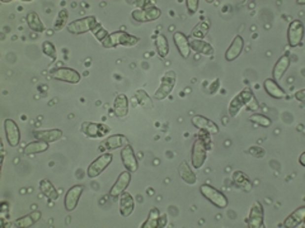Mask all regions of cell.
<instances>
[{"mask_svg": "<svg viewBox=\"0 0 305 228\" xmlns=\"http://www.w3.org/2000/svg\"><path fill=\"white\" fill-rule=\"evenodd\" d=\"M208 133L205 136L201 135L197 136L195 140L194 146H192V165L195 169H201L206 161V156H207V148L210 147V140H208Z\"/></svg>", "mask_w": 305, "mask_h": 228, "instance_id": "1", "label": "cell"}, {"mask_svg": "<svg viewBox=\"0 0 305 228\" xmlns=\"http://www.w3.org/2000/svg\"><path fill=\"white\" fill-rule=\"evenodd\" d=\"M139 41V37L133 36V34L125 32V30H118V32L109 33L107 38L102 42V46L106 48H115L117 46L133 47V46L137 45Z\"/></svg>", "mask_w": 305, "mask_h": 228, "instance_id": "2", "label": "cell"}, {"mask_svg": "<svg viewBox=\"0 0 305 228\" xmlns=\"http://www.w3.org/2000/svg\"><path fill=\"white\" fill-rule=\"evenodd\" d=\"M200 192L201 194L205 197L207 200H210L215 207L218 208H227L228 207V198L221 192H219L218 189H215L212 185H208V184H203V185L200 186Z\"/></svg>", "mask_w": 305, "mask_h": 228, "instance_id": "3", "label": "cell"}, {"mask_svg": "<svg viewBox=\"0 0 305 228\" xmlns=\"http://www.w3.org/2000/svg\"><path fill=\"white\" fill-rule=\"evenodd\" d=\"M97 24L98 22L96 17L91 15V17H84V18L76 19V21L69 23L68 24V30L73 34H83L87 33V32H92Z\"/></svg>", "mask_w": 305, "mask_h": 228, "instance_id": "4", "label": "cell"}, {"mask_svg": "<svg viewBox=\"0 0 305 228\" xmlns=\"http://www.w3.org/2000/svg\"><path fill=\"white\" fill-rule=\"evenodd\" d=\"M175 86V72L173 70L167 71L160 81V86L158 87L157 91L154 93V98L158 100L166 99L169 95Z\"/></svg>", "mask_w": 305, "mask_h": 228, "instance_id": "5", "label": "cell"}, {"mask_svg": "<svg viewBox=\"0 0 305 228\" xmlns=\"http://www.w3.org/2000/svg\"><path fill=\"white\" fill-rule=\"evenodd\" d=\"M112 160H113V155H112V153H109V152L102 153L98 159L94 160L91 165H89V168H88V171H87V175L91 177V179H94V177L100 176L103 171L106 170L107 166L111 164Z\"/></svg>", "mask_w": 305, "mask_h": 228, "instance_id": "6", "label": "cell"}, {"mask_svg": "<svg viewBox=\"0 0 305 228\" xmlns=\"http://www.w3.org/2000/svg\"><path fill=\"white\" fill-rule=\"evenodd\" d=\"M304 38V24L299 19L291 22L287 28V42L291 47H296L302 43Z\"/></svg>", "mask_w": 305, "mask_h": 228, "instance_id": "7", "label": "cell"}, {"mask_svg": "<svg viewBox=\"0 0 305 228\" xmlns=\"http://www.w3.org/2000/svg\"><path fill=\"white\" fill-rule=\"evenodd\" d=\"M252 98H254V95L249 89H244V90L240 91L238 95L234 96L229 104L230 117H236L243 107H247V104L249 103V100H251Z\"/></svg>", "mask_w": 305, "mask_h": 228, "instance_id": "8", "label": "cell"}, {"mask_svg": "<svg viewBox=\"0 0 305 228\" xmlns=\"http://www.w3.org/2000/svg\"><path fill=\"white\" fill-rule=\"evenodd\" d=\"M51 78L59 81H65L69 84H78L82 76L76 70L69 69V67H60L51 71Z\"/></svg>", "mask_w": 305, "mask_h": 228, "instance_id": "9", "label": "cell"}, {"mask_svg": "<svg viewBox=\"0 0 305 228\" xmlns=\"http://www.w3.org/2000/svg\"><path fill=\"white\" fill-rule=\"evenodd\" d=\"M82 133H84L87 137L91 138H100L109 133V127L103 123H93V122H84L82 123L80 128Z\"/></svg>", "mask_w": 305, "mask_h": 228, "instance_id": "10", "label": "cell"}, {"mask_svg": "<svg viewBox=\"0 0 305 228\" xmlns=\"http://www.w3.org/2000/svg\"><path fill=\"white\" fill-rule=\"evenodd\" d=\"M83 190H84L83 185H74L68 190L65 199H64V205H65V209L68 212H73L79 203V199L83 194Z\"/></svg>", "mask_w": 305, "mask_h": 228, "instance_id": "11", "label": "cell"}, {"mask_svg": "<svg viewBox=\"0 0 305 228\" xmlns=\"http://www.w3.org/2000/svg\"><path fill=\"white\" fill-rule=\"evenodd\" d=\"M263 216H265V212H263V205L261 204L260 201H254L253 205L251 208V212H249V216L247 219V225L249 228H261L263 227Z\"/></svg>", "mask_w": 305, "mask_h": 228, "instance_id": "12", "label": "cell"}, {"mask_svg": "<svg viewBox=\"0 0 305 228\" xmlns=\"http://www.w3.org/2000/svg\"><path fill=\"white\" fill-rule=\"evenodd\" d=\"M4 129H5V136L8 143L12 147H17L21 142V131H19L18 124L15 123L13 119H5L4 122Z\"/></svg>", "mask_w": 305, "mask_h": 228, "instance_id": "13", "label": "cell"}, {"mask_svg": "<svg viewBox=\"0 0 305 228\" xmlns=\"http://www.w3.org/2000/svg\"><path fill=\"white\" fill-rule=\"evenodd\" d=\"M121 160H122L124 166L126 168V170L130 171L131 174L137 171L139 164H137V159H136L135 152H134V148L130 143L126 144L125 147H122Z\"/></svg>", "mask_w": 305, "mask_h": 228, "instance_id": "14", "label": "cell"}, {"mask_svg": "<svg viewBox=\"0 0 305 228\" xmlns=\"http://www.w3.org/2000/svg\"><path fill=\"white\" fill-rule=\"evenodd\" d=\"M130 181H131L130 171L126 170L124 171V172H121L117 180H116L115 185L112 186L111 190H109V197H111V198H117V197H120V195L127 189V186L130 185Z\"/></svg>", "mask_w": 305, "mask_h": 228, "instance_id": "15", "label": "cell"}, {"mask_svg": "<svg viewBox=\"0 0 305 228\" xmlns=\"http://www.w3.org/2000/svg\"><path fill=\"white\" fill-rule=\"evenodd\" d=\"M191 122H192V124H194L196 128L201 129L203 132L208 133L210 136L218 135L219 133V128L218 126H216V123L208 119V118L203 117V115H194Z\"/></svg>", "mask_w": 305, "mask_h": 228, "instance_id": "16", "label": "cell"}, {"mask_svg": "<svg viewBox=\"0 0 305 228\" xmlns=\"http://www.w3.org/2000/svg\"><path fill=\"white\" fill-rule=\"evenodd\" d=\"M162 12L160 9H158L157 6L154 8H150V9H136L133 12V19L136 22H140V23H144V22H153L157 21L160 18Z\"/></svg>", "mask_w": 305, "mask_h": 228, "instance_id": "17", "label": "cell"}, {"mask_svg": "<svg viewBox=\"0 0 305 228\" xmlns=\"http://www.w3.org/2000/svg\"><path fill=\"white\" fill-rule=\"evenodd\" d=\"M129 144V140L124 135H113L102 142L100 150L101 151H113L117 148L125 147Z\"/></svg>", "mask_w": 305, "mask_h": 228, "instance_id": "18", "label": "cell"}, {"mask_svg": "<svg viewBox=\"0 0 305 228\" xmlns=\"http://www.w3.org/2000/svg\"><path fill=\"white\" fill-rule=\"evenodd\" d=\"M63 131L61 129H42V131H34V137L38 141H45L47 143L56 142L63 138Z\"/></svg>", "mask_w": 305, "mask_h": 228, "instance_id": "19", "label": "cell"}, {"mask_svg": "<svg viewBox=\"0 0 305 228\" xmlns=\"http://www.w3.org/2000/svg\"><path fill=\"white\" fill-rule=\"evenodd\" d=\"M243 48H244V39L240 36H237L236 38L233 39L232 45H230V47L225 52L227 61H234L236 58H238L243 52Z\"/></svg>", "mask_w": 305, "mask_h": 228, "instance_id": "20", "label": "cell"}, {"mask_svg": "<svg viewBox=\"0 0 305 228\" xmlns=\"http://www.w3.org/2000/svg\"><path fill=\"white\" fill-rule=\"evenodd\" d=\"M188 42H190L191 50H194L196 54L205 55V56H211V55L215 54L214 47H212L210 43L205 42L203 39L191 38V39H188Z\"/></svg>", "mask_w": 305, "mask_h": 228, "instance_id": "21", "label": "cell"}, {"mask_svg": "<svg viewBox=\"0 0 305 228\" xmlns=\"http://www.w3.org/2000/svg\"><path fill=\"white\" fill-rule=\"evenodd\" d=\"M135 209V200L130 193L124 192L120 195V213L122 217H129Z\"/></svg>", "mask_w": 305, "mask_h": 228, "instance_id": "22", "label": "cell"}, {"mask_svg": "<svg viewBox=\"0 0 305 228\" xmlns=\"http://www.w3.org/2000/svg\"><path fill=\"white\" fill-rule=\"evenodd\" d=\"M263 87L271 98H275V99H284L285 98V91L277 84V81H275L273 79H266L263 81Z\"/></svg>", "mask_w": 305, "mask_h": 228, "instance_id": "23", "label": "cell"}, {"mask_svg": "<svg viewBox=\"0 0 305 228\" xmlns=\"http://www.w3.org/2000/svg\"><path fill=\"white\" fill-rule=\"evenodd\" d=\"M173 39H174V43L178 48V52L183 58H188L191 54V47H190V42H188V38L184 36L182 32H175L174 36H173Z\"/></svg>", "mask_w": 305, "mask_h": 228, "instance_id": "24", "label": "cell"}, {"mask_svg": "<svg viewBox=\"0 0 305 228\" xmlns=\"http://www.w3.org/2000/svg\"><path fill=\"white\" fill-rule=\"evenodd\" d=\"M290 66V57L289 55H284L281 56L277 60V62L275 63V67H273V71H272V75H273V80L278 81L282 79L285 72L287 71Z\"/></svg>", "mask_w": 305, "mask_h": 228, "instance_id": "25", "label": "cell"}, {"mask_svg": "<svg viewBox=\"0 0 305 228\" xmlns=\"http://www.w3.org/2000/svg\"><path fill=\"white\" fill-rule=\"evenodd\" d=\"M113 112L118 118L126 117L129 113V102H127V96L125 94H118L116 96L115 103H113Z\"/></svg>", "mask_w": 305, "mask_h": 228, "instance_id": "26", "label": "cell"}, {"mask_svg": "<svg viewBox=\"0 0 305 228\" xmlns=\"http://www.w3.org/2000/svg\"><path fill=\"white\" fill-rule=\"evenodd\" d=\"M304 219H305V207H300L285 219L284 226L287 228L298 227V226L302 225V223L304 222Z\"/></svg>", "mask_w": 305, "mask_h": 228, "instance_id": "27", "label": "cell"}, {"mask_svg": "<svg viewBox=\"0 0 305 228\" xmlns=\"http://www.w3.org/2000/svg\"><path fill=\"white\" fill-rule=\"evenodd\" d=\"M39 190L49 200H56L59 198L58 190L54 186V184L50 180H47V179H43V180L39 181Z\"/></svg>", "mask_w": 305, "mask_h": 228, "instance_id": "28", "label": "cell"}, {"mask_svg": "<svg viewBox=\"0 0 305 228\" xmlns=\"http://www.w3.org/2000/svg\"><path fill=\"white\" fill-rule=\"evenodd\" d=\"M178 171H179V176H181V179L184 181V183L190 184V185H194V184L197 181L196 175H195L192 169L190 168V165H188L186 161L181 162Z\"/></svg>", "mask_w": 305, "mask_h": 228, "instance_id": "29", "label": "cell"}, {"mask_svg": "<svg viewBox=\"0 0 305 228\" xmlns=\"http://www.w3.org/2000/svg\"><path fill=\"white\" fill-rule=\"evenodd\" d=\"M49 150V143L45 141H34V142H30L25 147V153L31 156V155H37V153L45 152V151Z\"/></svg>", "mask_w": 305, "mask_h": 228, "instance_id": "30", "label": "cell"}, {"mask_svg": "<svg viewBox=\"0 0 305 228\" xmlns=\"http://www.w3.org/2000/svg\"><path fill=\"white\" fill-rule=\"evenodd\" d=\"M26 19H27L28 27L34 30V32L41 33V32H43V30H45V24L42 23V21H41V18H39L38 14H37L36 12L28 13L27 18H26Z\"/></svg>", "mask_w": 305, "mask_h": 228, "instance_id": "31", "label": "cell"}, {"mask_svg": "<svg viewBox=\"0 0 305 228\" xmlns=\"http://www.w3.org/2000/svg\"><path fill=\"white\" fill-rule=\"evenodd\" d=\"M41 212H38V210H36V212H32L31 214H28V216L25 217H21V218H18L17 221H15V227H31V226H34V223L38 221L39 218H41Z\"/></svg>", "mask_w": 305, "mask_h": 228, "instance_id": "32", "label": "cell"}, {"mask_svg": "<svg viewBox=\"0 0 305 228\" xmlns=\"http://www.w3.org/2000/svg\"><path fill=\"white\" fill-rule=\"evenodd\" d=\"M233 181H234V184H236L237 186L247 190V192H249V190L252 189L251 181H249L247 175H245L244 172H242V171H236V172L233 174Z\"/></svg>", "mask_w": 305, "mask_h": 228, "instance_id": "33", "label": "cell"}, {"mask_svg": "<svg viewBox=\"0 0 305 228\" xmlns=\"http://www.w3.org/2000/svg\"><path fill=\"white\" fill-rule=\"evenodd\" d=\"M155 45H157L158 54L162 58H166L169 54V45H168V41H167V37L162 33L157 34V38H155Z\"/></svg>", "mask_w": 305, "mask_h": 228, "instance_id": "34", "label": "cell"}, {"mask_svg": "<svg viewBox=\"0 0 305 228\" xmlns=\"http://www.w3.org/2000/svg\"><path fill=\"white\" fill-rule=\"evenodd\" d=\"M160 212L158 208H151L150 212H149L148 219L145 222L142 223L141 228H158L159 226V219H160Z\"/></svg>", "mask_w": 305, "mask_h": 228, "instance_id": "35", "label": "cell"}, {"mask_svg": "<svg viewBox=\"0 0 305 228\" xmlns=\"http://www.w3.org/2000/svg\"><path fill=\"white\" fill-rule=\"evenodd\" d=\"M208 29H210V26H208L207 22H200L195 26L194 29L191 30V36H192V38L203 39L207 36Z\"/></svg>", "mask_w": 305, "mask_h": 228, "instance_id": "36", "label": "cell"}, {"mask_svg": "<svg viewBox=\"0 0 305 228\" xmlns=\"http://www.w3.org/2000/svg\"><path fill=\"white\" fill-rule=\"evenodd\" d=\"M135 98H136V100H137V103L141 105L142 108H145V109L154 108V105H153V102H151L150 96H149V94H146V91L140 89V90H137L135 93Z\"/></svg>", "mask_w": 305, "mask_h": 228, "instance_id": "37", "label": "cell"}, {"mask_svg": "<svg viewBox=\"0 0 305 228\" xmlns=\"http://www.w3.org/2000/svg\"><path fill=\"white\" fill-rule=\"evenodd\" d=\"M249 120L253 122L254 124H258L260 127H266V128L272 124L271 119L266 117V115H263V114H252L251 117H249Z\"/></svg>", "mask_w": 305, "mask_h": 228, "instance_id": "38", "label": "cell"}, {"mask_svg": "<svg viewBox=\"0 0 305 228\" xmlns=\"http://www.w3.org/2000/svg\"><path fill=\"white\" fill-rule=\"evenodd\" d=\"M68 18H69L68 10L61 9L60 12H59V14H58V18H56V21H55V23H54L55 30H61V29H63V28L65 27V24L68 23Z\"/></svg>", "mask_w": 305, "mask_h": 228, "instance_id": "39", "label": "cell"}, {"mask_svg": "<svg viewBox=\"0 0 305 228\" xmlns=\"http://www.w3.org/2000/svg\"><path fill=\"white\" fill-rule=\"evenodd\" d=\"M42 51L46 56L51 58V61L56 60L58 54H56V47H55V45L52 42H50V41H45V42L42 43Z\"/></svg>", "mask_w": 305, "mask_h": 228, "instance_id": "40", "label": "cell"}, {"mask_svg": "<svg viewBox=\"0 0 305 228\" xmlns=\"http://www.w3.org/2000/svg\"><path fill=\"white\" fill-rule=\"evenodd\" d=\"M92 33L94 34V37H96V38H97L101 43H102L103 41L107 38V36L109 34L108 32H107V30L104 29V28H103L100 23H98L97 26L94 27V29L92 30Z\"/></svg>", "mask_w": 305, "mask_h": 228, "instance_id": "41", "label": "cell"}, {"mask_svg": "<svg viewBox=\"0 0 305 228\" xmlns=\"http://www.w3.org/2000/svg\"><path fill=\"white\" fill-rule=\"evenodd\" d=\"M199 0H186V5H187V9L190 12V14H194L199 9Z\"/></svg>", "mask_w": 305, "mask_h": 228, "instance_id": "42", "label": "cell"}, {"mask_svg": "<svg viewBox=\"0 0 305 228\" xmlns=\"http://www.w3.org/2000/svg\"><path fill=\"white\" fill-rule=\"evenodd\" d=\"M249 152L253 153V156H257V157H262L263 155H265V151L260 147H252L251 150H249Z\"/></svg>", "mask_w": 305, "mask_h": 228, "instance_id": "43", "label": "cell"}, {"mask_svg": "<svg viewBox=\"0 0 305 228\" xmlns=\"http://www.w3.org/2000/svg\"><path fill=\"white\" fill-rule=\"evenodd\" d=\"M295 99L299 100L300 103L305 102V90H304V89H302V90H299L298 93H295Z\"/></svg>", "mask_w": 305, "mask_h": 228, "instance_id": "44", "label": "cell"}, {"mask_svg": "<svg viewBox=\"0 0 305 228\" xmlns=\"http://www.w3.org/2000/svg\"><path fill=\"white\" fill-rule=\"evenodd\" d=\"M219 83H220V80H219V79H216V80H215V83H212L211 87H210V93H215V91H216V89L219 87Z\"/></svg>", "mask_w": 305, "mask_h": 228, "instance_id": "45", "label": "cell"}, {"mask_svg": "<svg viewBox=\"0 0 305 228\" xmlns=\"http://www.w3.org/2000/svg\"><path fill=\"white\" fill-rule=\"evenodd\" d=\"M166 225H167V217H166V214H163V216H160L159 226H158V227L163 228V227H166Z\"/></svg>", "mask_w": 305, "mask_h": 228, "instance_id": "46", "label": "cell"}, {"mask_svg": "<svg viewBox=\"0 0 305 228\" xmlns=\"http://www.w3.org/2000/svg\"><path fill=\"white\" fill-rule=\"evenodd\" d=\"M299 162H300V165H302V166H305V152H303L302 155H300Z\"/></svg>", "mask_w": 305, "mask_h": 228, "instance_id": "47", "label": "cell"}]
</instances>
